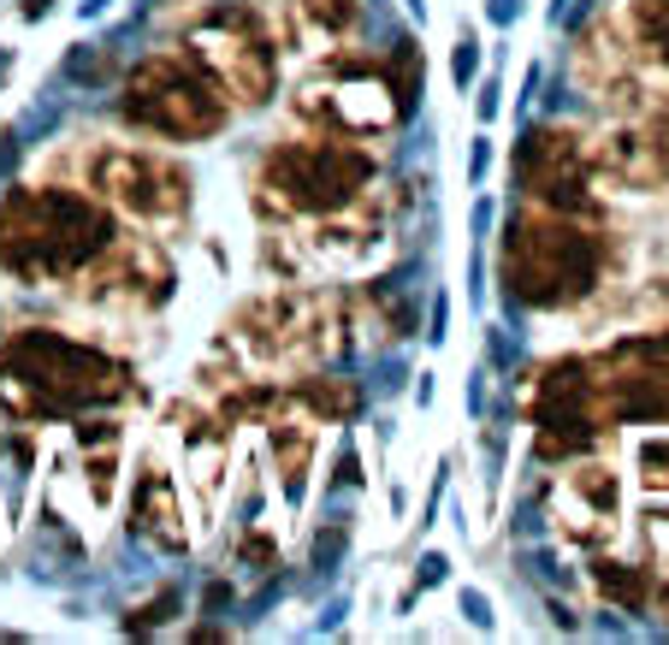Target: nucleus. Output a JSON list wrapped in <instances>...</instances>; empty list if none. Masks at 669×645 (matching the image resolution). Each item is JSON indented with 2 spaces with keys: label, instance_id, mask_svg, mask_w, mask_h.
<instances>
[{
  "label": "nucleus",
  "instance_id": "nucleus-5",
  "mask_svg": "<svg viewBox=\"0 0 669 645\" xmlns=\"http://www.w3.org/2000/svg\"><path fill=\"white\" fill-rule=\"evenodd\" d=\"M380 149L373 142H344L326 130H290L273 137L267 149L250 160V214L261 226H314L344 208H356L373 184H380Z\"/></svg>",
  "mask_w": 669,
  "mask_h": 645
},
{
  "label": "nucleus",
  "instance_id": "nucleus-12",
  "mask_svg": "<svg viewBox=\"0 0 669 645\" xmlns=\"http://www.w3.org/2000/svg\"><path fill=\"white\" fill-rule=\"evenodd\" d=\"M184 54H196L214 71V83L231 95V107H267L279 95L285 54L273 42V24L255 0H201L178 36Z\"/></svg>",
  "mask_w": 669,
  "mask_h": 645
},
{
  "label": "nucleus",
  "instance_id": "nucleus-14",
  "mask_svg": "<svg viewBox=\"0 0 669 645\" xmlns=\"http://www.w3.org/2000/svg\"><path fill=\"white\" fill-rule=\"evenodd\" d=\"M622 516H628V480H622V468L604 450L557 462V480L545 486V521L557 539L599 556L622 539Z\"/></svg>",
  "mask_w": 669,
  "mask_h": 645
},
{
  "label": "nucleus",
  "instance_id": "nucleus-19",
  "mask_svg": "<svg viewBox=\"0 0 669 645\" xmlns=\"http://www.w3.org/2000/svg\"><path fill=\"white\" fill-rule=\"evenodd\" d=\"M651 586H658V568L651 563H622V556H610V551L592 556V592H599L604 604L634 615V610L651 604Z\"/></svg>",
  "mask_w": 669,
  "mask_h": 645
},
{
  "label": "nucleus",
  "instance_id": "nucleus-2",
  "mask_svg": "<svg viewBox=\"0 0 669 645\" xmlns=\"http://www.w3.org/2000/svg\"><path fill=\"white\" fill-rule=\"evenodd\" d=\"M622 273V243L604 219L521 208L504 219L498 238V285L504 297L533 314H575L592 297H604Z\"/></svg>",
  "mask_w": 669,
  "mask_h": 645
},
{
  "label": "nucleus",
  "instance_id": "nucleus-6",
  "mask_svg": "<svg viewBox=\"0 0 669 645\" xmlns=\"http://www.w3.org/2000/svg\"><path fill=\"white\" fill-rule=\"evenodd\" d=\"M42 178H71L107 208L119 226L137 231H178L196 208V178L166 142L130 137H78L48 160Z\"/></svg>",
  "mask_w": 669,
  "mask_h": 645
},
{
  "label": "nucleus",
  "instance_id": "nucleus-9",
  "mask_svg": "<svg viewBox=\"0 0 669 645\" xmlns=\"http://www.w3.org/2000/svg\"><path fill=\"white\" fill-rule=\"evenodd\" d=\"M391 255V189L373 184L356 208L314 219V226H267L261 267L290 285H338L368 278Z\"/></svg>",
  "mask_w": 669,
  "mask_h": 645
},
{
  "label": "nucleus",
  "instance_id": "nucleus-11",
  "mask_svg": "<svg viewBox=\"0 0 669 645\" xmlns=\"http://www.w3.org/2000/svg\"><path fill=\"white\" fill-rule=\"evenodd\" d=\"M521 408H528V427H533V457L551 462V468L587 457V450H604L610 433H616L599 361L575 356V349L569 356H545L540 368L528 373Z\"/></svg>",
  "mask_w": 669,
  "mask_h": 645
},
{
  "label": "nucleus",
  "instance_id": "nucleus-21",
  "mask_svg": "<svg viewBox=\"0 0 669 645\" xmlns=\"http://www.w3.org/2000/svg\"><path fill=\"white\" fill-rule=\"evenodd\" d=\"M622 19H628V31H634L639 60L669 78V0H628Z\"/></svg>",
  "mask_w": 669,
  "mask_h": 645
},
{
  "label": "nucleus",
  "instance_id": "nucleus-23",
  "mask_svg": "<svg viewBox=\"0 0 669 645\" xmlns=\"http://www.w3.org/2000/svg\"><path fill=\"white\" fill-rule=\"evenodd\" d=\"M238 556H243V563H255V575L279 568V545H273L267 521H243V533H238Z\"/></svg>",
  "mask_w": 669,
  "mask_h": 645
},
{
  "label": "nucleus",
  "instance_id": "nucleus-10",
  "mask_svg": "<svg viewBox=\"0 0 669 645\" xmlns=\"http://www.w3.org/2000/svg\"><path fill=\"white\" fill-rule=\"evenodd\" d=\"M66 302L107 326H149L178 297V261L160 243V231H119L78 278H66Z\"/></svg>",
  "mask_w": 669,
  "mask_h": 645
},
{
  "label": "nucleus",
  "instance_id": "nucleus-3",
  "mask_svg": "<svg viewBox=\"0 0 669 645\" xmlns=\"http://www.w3.org/2000/svg\"><path fill=\"white\" fill-rule=\"evenodd\" d=\"M137 373L125 356L60 326H19L0 338V408L24 427L78 421L95 408H125Z\"/></svg>",
  "mask_w": 669,
  "mask_h": 645
},
{
  "label": "nucleus",
  "instance_id": "nucleus-15",
  "mask_svg": "<svg viewBox=\"0 0 669 645\" xmlns=\"http://www.w3.org/2000/svg\"><path fill=\"white\" fill-rule=\"evenodd\" d=\"M166 427H172V445H178L184 492L196 497L201 516H214L231 486V421L191 391V398L166 403Z\"/></svg>",
  "mask_w": 669,
  "mask_h": 645
},
{
  "label": "nucleus",
  "instance_id": "nucleus-4",
  "mask_svg": "<svg viewBox=\"0 0 669 645\" xmlns=\"http://www.w3.org/2000/svg\"><path fill=\"white\" fill-rule=\"evenodd\" d=\"M119 231H125L119 219L71 178L12 184L0 196V273L31 290H60Z\"/></svg>",
  "mask_w": 669,
  "mask_h": 645
},
{
  "label": "nucleus",
  "instance_id": "nucleus-26",
  "mask_svg": "<svg viewBox=\"0 0 669 645\" xmlns=\"http://www.w3.org/2000/svg\"><path fill=\"white\" fill-rule=\"evenodd\" d=\"M356 468H361V462H356V450H344V457H338V480H332V486H356V480H361Z\"/></svg>",
  "mask_w": 669,
  "mask_h": 645
},
{
  "label": "nucleus",
  "instance_id": "nucleus-20",
  "mask_svg": "<svg viewBox=\"0 0 669 645\" xmlns=\"http://www.w3.org/2000/svg\"><path fill=\"white\" fill-rule=\"evenodd\" d=\"M628 474L646 497H669V421H639L628 438Z\"/></svg>",
  "mask_w": 669,
  "mask_h": 645
},
{
  "label": "nucleus",
  "instance_id": "nucleus-27",
  "mask_svg": "<svg viewBox=\"0 0 669 645\" xmlns=\"http://www.w3.org/2000/svg\"><path fill=\"white\" fill-rule=\"evenodd\" d=\"M469 71H474V36H462V48H457V78L469 83Z\"/></svg>",
  "mask_w": 669,
  "mask_h": 645
},
{
  "label": "nucleus",
  "instance_id": "nucleus-18",
  "mask_svg": "<svg viewBox=\"0 0 669 645\" xmlns=\"http://www.w3.org/2000/svg\"><path fill=\"white\" fill-rule=\"evenodd\" d=\"M261 433H267V457H273V474H279V492L297 504L302 492H309V474H314V445H320V427L302 415H290V408L273 403V415L261 421Z\"/></svg>",
  "mask_w": 669,
  "mask_h": 645
},
{
  "label": "nucleus",
  "instance_id": "nucleus-1",
  "mask_svg": "<svg viewBox=\"0 0 669 645\" xmlns=\"http://www.w3.org/2000/svg\"><path fill=\"white\" fill-rule=\"evenodd\" d=\"M356 349L350 297L338 285H290L273 278V290L243 297L220 320L208 356L196 373H255V379H290L309 368H332Z\"/></svg>",
  "mask_w": 669,
  "mask_h": 645
},
{
  "label": "nucleus",
  "instance_id": "nucleus-17",
  "mask_svg": "<svg viewBox=\"0 0 669 645\" xmlns=\"http://www.w3.org/2000/svg\"><path fill=\"white\" fill-rule=\"evenodd\" d=\"M125 527L142 545L184 556L191 551V509H184V480L172 474L160 457H142L130 474V504H125Z\"/></svg>",
  "mask_w": 669,
  "mask_h": 645
},
{
  "label": "nucleus",
  "instance_id": "nucleus-22",
  "mask_svg": "<svg viewBox=\"0 0 669 645\" xmlns=\"http://www.w3.org/2000/svg\"><path fill=\"white\" fill-rule=\"evenodd\" d=\"M634 125H639V137H646V154H651V166H658V178L669 189V95L651 90L646 107L634 113Z\"/></svg>",
  "mask_w": 669,
  "mask_h": 645
},
{
  "label": "nucleus",
  "instance_id": "nucleus-16",
  "mask_svg": "<svg viewBox=\"0 0 669 645\" xmlns=\"http://www.w3.org/2000/svg\"><path fill=\"white\" fill-rule=\"evenodd\" d=\"M273 42L290 60H320V54H338L361 42L368 31V0H273L267 7Z\"/></svg>",
  "mask_w": 669,
  "mask_h": 645
},
{
  "label": "nucleus",
  "instance_id": "nucleus-30",
  "mask_svg": "<svg viewBox=\"0 0 669 645\" xmlns=\"http://www.w3.org/2000/svg\"><path fill=\"white\" fill-rule=\"evenodd\" d=\"M0 83H7V48H0Z\"/></svg>",
  "mask_w": 669,
  "mask_h": 645
},
{
  "label": "nucleus",
  "instance_id": "nucleus-25",
  "mask_svg": "<svg viewBox=\"0 0 669 645\" xmlns=\"http://www.w3.org/2000/svg\"><path fill=\"white\" fill-rule=\"evenodd\" d=\"M338 545H344V521H332L326 533L314 539V563H320V568H332V556H338Z\"/></svg>",
  "mask_w": 669,
  "mask_h": 645
},
{
  "label": "nucleus",
  "instance_id": "nucleus-7",
  "mask_svg": "<svg viewBox=\"0 0 669 645\" xmlns=\"http://www.w3.org/2000/svg\"><path fill=\"white\" fill-rule=\"evenodd\" d=\"M285 107L302 130H326V137H344V142H373V149L385 137H397V125L410 119V107H403L397 83L385 71V54L361 48V42L309 60V71L297 78Z\"/></svg>",
  "mask_w": 669,
  "mask_h": 645
},
{
  "label": "nucleus",
  "instance_id": "nucleus-24",
  "mask_svg": "<svg viewBox=\"0 0 669 645\" xmlns=\"http://www.w3.org/2000/svg\"><path fill=\"white\" fill-rule=\"evenodd\" d=\"M172 610H178V592L166 586V592H160L154 604H142V610H130V615H125V634H149V627H166V622H172Z\"/></svg>",
  "mask_w": 669,
  "mask_h": 645
},
{
  "label": "nucleus",
  "instance_id": "nucleus-29",
  "mask_svg": "<svg viewBox=\"0 0 669 645\" xmlns=\"http://www.w3.org/2000/svg\"><path fill=\"white\" fill-rule=\"evenodd\" d=\"M439 568H445V556H427V563H420V586H432V580H439Z\"/></svg>",
  "mask_w": 669,
  "mask_h": 645
},
{
  "label": "nucleus",
  "instance_id": "nucleus-13",
  "mask_svg": "<svg viewBox=\"0 0 669 645\" xmlns=\"http://www.w3.org/2000/svg\"><path fill=\"white\" fill-rule=\"evenodd\" d=\"M516 189L528 208L604 219V184L592 166V137L569 125H528L516 142Z\"/></svg>",
  "mask_w": 669,
  "mask_h": 645
},
{
  "label": "nucleus",
  "instance_id": "nucleus-8",
  "mask_svg": "<svg viewBox=\"0 0 669 645\" xmlns=\"http://www.w3.org/2000/svg\"><path fill=\"white\" fill-rule=\"evenodd\" d=\"M119 119L142 137L166 142V149H191V142L226 137L238 107L214 83V71L184 48H154L125 71L119 83Z\"/></svg>",
  "mask_w": 669,
  "mask_h": 645
},
{
  "label": "nucleus",
  "instance_id": "nucleus-28",
  "mask_svg": "<svg viewBox=\"0 0 669 645\" xmlns=\"http://www.w3.org/2000/svg\"><path fill=\"white\" fill-rule=\"evenodd\" d=\"M651 610H658V615H664V622H669V575H664L658 586H651Z\"/></svg>",
  "mask_w": 669,
  "mask_h": 645
}]
</instances>
